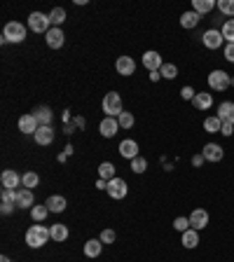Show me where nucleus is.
Instances as JSON below:
<instances>
[{"label": "nucleus", "mask_w": 234, "mask_h": 262, "mask_svg": "<svg viewBox=\"0 0 234 262\" xmlns=\"http://www.w3.org/2000/svg\"><path fill=\"white\" fill-rule=\"evenodd\" d=\"M38 183H40V176H38L35 171H26L24 173V188L33 190V188H38Z\"/></svg>", "instance_id": "nucleus-34"}, {"label": "nucleus", "mask_w": 234, "mask_h": 262, "mask_svg": "<svg viewBox=\"0 0 234 262\" xmlns=\"http://www.w3.org/2000/svg\"><path fill=\"white\" fill-rule=\"evenodd\" d=\"M220 129H223V122H220L218 115H211V117L204 120V131L206 133H220Z\"/></svg>", "instance_id": "nucleus-28"}, {"label": "nucleus", "mask_w": 234, "mask_h": 262, "mask_svg": "<svg viewBox=\"0 0 234 262\" xmlns=\"http://www.w3.org/2000/svg\"><path fill=\"white\" fill-rule=\"evenodd\" d=\"M192 106L197 108V110H209V108L213 106V96L206 94V91H199V94L192 98Z\"/></svg>", "instance_id": "nucleus-22"}, {"label": "nucleus", "mask_w": 234, "mask_h": 262, "mask_svg": "<svg viewBox=\"0 0 234 262\" xmlns=\"http://www.w3.org/2000/svg\"><path fill=\"white\" fill-rule=\"evenodd\" d=\"M28 28L33 33H45L52 28V21H50V14H42V12H31L28 16Z\"/></svg>", "instance_id": "nucleus-4"}, {"label": "nucleus", "mask_w": 234, "mask_h": 262, "mask_svg": "<svg viewBox=\"0 0 234 262\" xmlns=\"http://www.w3.org/2000/svg\"><path fill=\"white\" fill-rule=\"evenodd\" d=\"M115 68H117V73H119V75L129 77V75L136 73V61L131 57H119V59H117V64H115Z\"/></svg>", "instance_id": "nucleus-15"}, {"label": "nucleus", "mask_w": 234, "mask_h": 262, "mask_svg": "<svg viewBox=\"0 0 234 262\" xmlns=\"http://www.w3.org/2000/svg\"><path fill=\"white\" fill-rule=\"evenodd\" d=\"M73 122H75V127H80V129H82V127H84V120H82V117H75Z\"/></svg>", "instance_id": "nucleus-48"}, {"label": "nucleus", "mask_w": 234, "mask_h": 262, "mask_svg": "<svg viewBox=\"0 0 234 262\" xmlns=\"http://www.w3.org/2000/svg\"><path fill=\"white\" fill-rule=\"evenodd\" d=\"M96 190H108V180L99 178V180H96Z\"/></svg>", "instance_id": "nucleus-45"}, {"label": "nucleus", "mask_w": 234, "mask_h": 262, "mask_svg": "<svg viewBox=\"0 0 234 262\" xmlns=\"http://www.w3.org/2000/svg\"><path fill=\"white\" fill-rule=\"evenodd\" d=\"M47 213H50L47 204H35L33 208H31V218H33L35 222H42L45 218H47Z\"/></svg>", "instance_id": "nucleus-31"}, {"label": "nucleus", "mask_w": 234, "mask_h": 262, "mask_svg": "<svg viewBox=\"0 0 234 262\" xmlns=\"http://www.w3.org/2000/svg\"><path fill=\"white\" fill-rule=\"evenodd\" d=\"M117 129H119V122H117V117H106V120L99 124L101 136H106V138H113V136L117 133Z\"/></svg>", "instance_id": "nucleus-18"}, {"label": "nucleus", "mask_w": 234, "mask_h": 262, "mask_svg": "<svg viewBox=\"0 0 234 262\" xmlns=\"http://www.w3.org/2000/svg\"><path fill=\"white\" fill-rule=\"evenodd\" d=\"M33 138L38 145H52L54 143V131H52V127H40L33 133Z\"/></svg>", "instance_id": "nucleus-19"}, {"label": "nucleus", "mask_w": 234, "mask_h": 262, "mask_svg": "<svg viewBox=\"0 0 234 262\" xmlns=\"http://www.w3.org/2000/svg\"><path fill=\"white\" fill-rule=\"evenodd\" d=\"M174 227L178 229L180 234H183V232H187V229H190V218H183V215H180V218H176V220H174Z\"/></svg>", "instance_id": "nucleus-38"}, {"label": "nucleus", "mask_w": 234, "mask_h": 262, "mask_svg": "<svg viewBox=\"0 0 234 262\" xmlns=\"http://www.w3.org/2000/svg\"><path fill=\"white\" fill-rule=\"evenodd\" d=\"M73 131H75V122L66 124V129H63V133H68V136H70V133H73Z\"/></svg>", "instance_id": "nucleus-46"}, {"label": "nucleus", "mask_w": 234, "mask_h": 262, "mask_svg": "<svg viewBox=\"0 0 234 262\" xmlns=\"http://www.w3.org/2000/svg\"><path fill=\"white\" fill-rule=\"evenodd\" d=\"M223 54H225V59L230 61V64H234V45L232 42H227L225 47H223Z\"/></svg>", "instance_id": "nucleus-40"}, {"label": "nucleus", "mask_w": 234, "mask_h": 262, "mask_svg": "<svg viewBox=\"0 0 234 262\" xmlns=\"http://www.w3.org/2000/svg\"><path fill=\"white\" fill-rule=\"evenodd\" d=\"M50 21H52V28H58V26L66 21V9H63V7H54L50 12Z\"/></svg>", "instance_id": "nucleus-29"}, {"label": "nucleus", "mask_w": 234, "mask_h": 262, "mask_svg": "<svg viewBox=\"0 0 234 262\" xmlns=\"http://www.w3.org/2000/svg\"><path fill=\"white\" fill-rule=\"evenodd\" d=\"M180 96H183V101H192V98L197 96V91H194L192 87H183V89H180Z\"/></svg>", "instance_id": "nucleus-41"}, {"label": "nucleus", "mask_w": 234, "mask_h": 262, "mask_svg": "<svg viewBox=\"0 0 234 262\" xmlns=\"http://www.w3.org/2000/svg\"><path fill=\"white\" fill-rule=\"evenodd\" d=\"M101 241H103V244H115V239H117V234L115 232H113V229H103V232H101Z\"/></svg>", "instance_id": "nucleus-39"}, {"label": "nucleus", "mask_w": 234, "mask_h": 262, "mask_svg": "<svg viewBox=\"0 0 234 262\" xmlns=\"http://www.w3.org/2000/svg\"><path fill=\"white\" fill-rule=\"evenodd\" d=\"M63 155H73V145H66V147H63Z\"/></svg>", "instance_id": "nucleus-49"}, {"label": "nucleus", "mask_w": 234, "mask_h": 262, "mask_svg": "<svg viewBox=\"0 0 234 262\" xmlns=\"http://www.w3.org/2000/svg\"><path fill=\"white\" fill-rule=\"evenodd\" d=\"M126 192H129V185H126V180L113 178V180L108 183V195L113 196V199H124Z\"/></svg>", "instance_id": "nucleus-9"}, {"label": "nucleus", "mask_w": 234, "mask_h": 262, "mask_svg": "<svg viewBox=\"0 0 234 262\" xmlns=\"http://www.w3.org/2000/svg\"><path fill=\"white\" fill-rule=\"evenodd\" d=\"M201 42H204L206 49H220L225 45V38H223V33L218 31V28H209V31L201 35Z\"/></svg>", "instance_id": "nucleus-6"}, {"label": "nucleus", "mask_w": 234, "mask_h": 262, "mask_svg": "<svg viewBox=\"0 0 234 262\" xmlns=\"http://www.w3.org/2000/svg\"><path fill=\"white\" fill-rule=\"evenodd\" d=\"M218 9H220V14L234 16V0H218Z\"/></svg>", "instance_id": "nucleus-35"}, {"label": "nucleus", "mask_w": 234, "mask_h": 262, "mask_svg": "<svg viewBox=\"0 0 234 262\" xmlns=\"http://www.w3.org/2000/svg\"><path fill=\"white\" fill-rule=\"evenodd\" d=\"M50 234H52V241H58V244H61V241L68 239V227L63 222H54L50 227Z\"/></svg>", "instance_id": "nucleus-26"}, {"label": "nucleus", "mask_w": 234, "mask_h": 262, "mask_svg": "<svg viewBox=\"0 0 234 262\" xmlns=\"http://www.w3.org/2000/svg\"><path fill=\"white\" fill-rule=\"evenodd\" d=\"M220 33H223L225 42H232L234 45V19H227L225 24H223V28H220Z\"/></svg>", "instance_id": "nucleus-32"}, {"label": "nucleus", "mask_w": 234, "mask_h": 262, "mask_svg": "<svg viewBox=\"0 0 234 262\" xmlns=\"http://www.w3.org/2000/svg\"><path fill=\"white\" fill-rule=\"evenodd\" d=\"M45 42H47V47H52V49H61L63 42H66V35H63L61 28H50L47 35H45Z\"/></svg>", "instance_id": "nucleus-12"}, {"label": "nucleus", "mask_w": 234, "mask_h": 262, "mask_svg": "<svg viewBox=\"0 0 234 262\" xmlns=\"http://www.w3.org/2000/svg\"><path fill=\"white\" fill-rule=\"evenodd\" d=\"M204 162H206V159H204V155H194L192 157V166H201Z\"/></svg>", "instance_id": "nucleus-44"}, {"label": "nucleus", "mask_w": 234, "mask_h": 262, "mask_svg": "<svg viewBox=\"0 0 234 262\" xmlns=\"http://www.w3.org/2000/svg\"><path fill=\"white\" fill-rule=\"evenodd\" d=\"M180 241H183L185 248H190V251H192V248H197V244H199V232L190 227L187 232H183V239H180Z\"/></svg>", "instance_id": "nucleus-27"}, {"label": "nucleus", "mask_w": 234, "mask_h": 262, "mask_svg": "<svg viewBox=\"0 0 234 262\" xmlns=\"http://www.w3.org/2000/svg\"><path fill=\"white\" fill-rule=\"evenodd\" d=\"M230 77L232 75L225 73V70H211L209 73V87L213 91H225L230 87Z\"/></svg>", "instance_id": "nucleus-5"}, {"label": "nucleus", "mask_w": 234, "mask_h": 262, "mask_svg": "<svg viewBox=\"0 0 234 262\" xmlns=\"http://www.w3.org/2000/svg\"><path fill=\"white\" fill-rule=\"evenodd\" d=\"M38 129H40V124H38V120L33 117V113L19 117V131H21V133H35Z\"/></svg>", "instance_id": "nucleus-14"}, {"label": "nucleus", "mask_w": 234, "mask_h": 262, "mask_svg": "<svg viewBox=\"0 0 234 262\" xmlns=\"http://www.w3.org/2000/svg\"><path fill=\"white\" fill-rule=\"evenodd\" d=\"M0 183H2L5 190H14V188H19V185H24V176H19L17 171L7 169V171H2V176H0Z\"/></svg>", "instance_id": "nucleus-8"}, {"label": "nucleus", "mask_w": 234, "mask_h": 262, "mask_svg": "<svg viewBox=\"0 0 234 262\" xmlns=\"http://www.w3.org/2000/svg\"><path fill=\"white\" fill-rule=\"evenodd\" d=\"M159 73H162L164 80H174L176 75H178V66L176 64H164L162 68H159Z\"/></svg>", "instance_id": "nucleus-33"}, {"label": "nucleus", "mask_w": 234, "mask_h": 262, "mask_svg": "<svg viewBox=\"0 0 234 262\" xmlns=\"http://www.w3.org/2000/svg\"><path fill=\"white\" fill-rule=\"evenodd\" d=\"M145 169H148V159L145 157H136V159H131V171L134 173H145Z\"/></svg>", "instance_id": "nucleus-36"}, {"label": "nucleus", "mask_w": 234, "mask_h": 262, "mask_svg": "<svg viewBox=\"0 0 234 262\" xmlns=\"http://www.w3.org/2000/svg\"><path fill=\"white\" fill-rule=\"evenodd\" d=\"M201 155H204L206 162H220V159L225 157V150L218 145V143H206L204 150H201Z\"/></svg>", "instance_id": "nucleus-13"}, {"label": "nucleus", "mask_w": 234, "mask_h": 262, "mask_svg": "<svg viewBox=\"0 0 234 262\" xmlns=\"http://www.w3.org/2000/svg\"><path fill=\"white\" fill-rule=\"evenodd\" d=\"M14 204H17V208H33L35 206L33 190H28V188L17 190V199H14Z\"/></svg>", "instance_id": "nucleus-10"}, {"label": "nucleus", "mask_w": 234, "mask_h": 262, "mask_svg": "<svg viewBox=\"0 0 234 262\" xmlns=\"http://www.w3.org/2000/svg\"><path fill=\"white\" fill-rule=\"evenodd\" d=\"M119 155L124 157V159H136L138 157V143L136 140H131V138H126V140H122L119 143Z\"/></svg>", "instance_id": "nucleus-17"}, {"label": "nucleus", "mask_w": 234, "mask_h": 262, "mask_svg": "<svg viewBox=\"0 0 234 262\" xmlns=\"http://www.w3.org/2000/svg\"><path fill=\"white\" fill-rule=\"evenodd\" d=\"M33 117L38 120L40 127H52V108L50 106H38L33 110Z\"/></svg>", "instance_id": "nucleus-20"}, {"label": "nucleus", "mask_w": 234, "mask_h": 262, "mask_svg": "<svg viewBox=\"0 0 234 262\" xmlns=\"http://www.w3.org/2000/svg\"><path fill=\"white\" fill-rule=\"evenodd\" d=\"M218 117H220V122L223 124H234V101H223L220 106H218Z\"/></svg>", "instance_id": "nucleus-16"}, {"label": "nucleus", "mask_w": 234, "mask_h": 262, "mask_svg": "<svg viewBox=\"0 0 234 262\" xmlns=\"http://www.w3.org/2000/svg\"><path fill=\"white\" fill-rule=\"evenodd\" d=\"M117 122H119V129H131L136 120H134V115L131 113H122L119 117H117Z\"/></svg>", "instance_id": "nucleus-37"}, {"label": "nucleus", "mask_w": 234, "mask_h": 262, "mask_svg": "<svg viewBox=\"0 0 234 262\" xmlns=\"http://www.w3.org/2000/svg\"><path fill=\"white\" fill-rule=\"evenodd\" d=\"M220 133H223V136H232L234 133V124H223V129H220Z\"/></svg>", "instance_id": "nucleus-43"}, {"label": "nucleus", "mask_w": 234, "mask_h": 262, "mask_svg": "<svg viewBox=\"0 0 234 262\" xmlns=\"http://www.w3.org/2000/svg\"><path fill=\"white\" fill-rule=\"evenodd\" d=\"M26 40V26L19 24V21H9V24H5V31H2V45L5 42H14V45H19V42Z\"/></svg>", "instance_id": "nucleus-2"}, {"label": "nucleus", "mask_w": 234, "mask_h": 262, "mask_svg": "<svg viewBox=\"0 0 234 262\" xmlns=\"http://www.w3.org/2000/svg\"><path fill=\"white\" fill-rule=\"evenodd\" d=\"M103 113H106V117H119L124 113L122 110V98H119L117 91H108L106 94V98H103Z\"/></svg>", "instance_id": "nucleus-3"}, {"label": "nucleus", "mask_w": 234, "mask_h": 262, "mask_svg": "<svg viewBox=\"0 0 234 262\" xmlns=\"http://www.w3.org/2000/svg\"><path fill=\"white\" fill-rule=\"evenodd\" d=\"M216 7H218L216 0H192V9L197 14H209V12H213Z\"/></svg>", "instance_id": "nucleus-23"}, {"label": "nucleus", "mask_w": 234, "mask_h": 262, "mask_svg": "<svg viewBox=\"0 0 234 262\" xmlns=\"http://www.w3.org/2000/svg\"><path fill=\"white\" fill-rule=\"evenodd\" d=\"M50 239H52L50 227H45V225H31L28 232H26V244L31 248H42Z\"/></svg>", "instance_id": "nucleus-1"}, {"label": "nucleus", "mask_w": 234, "mask_h": 262, "mask_svg": "<svg viewBox=\"0 0 234 262\" xmlns=\"http://www.w3.org/2000/svg\"><path fill=\"white\" fill-rule=\"evenodd\" d=\"M143 66H145L150 73H155V70H159V68L164 66V59H162L159 52L150 49V52H145V54H143Z\"/></svg>", "instance_id": "nucleus-7"}, {"label": "nucleus", "mask_w": 234, "mask_h": 262, "mask_svg": "<svg viewBox=\"0 0 234 262\" xmlns=\"http://www.w3.org/2000/svg\"><path fill=\"white\" fill-rule=\"evenodd\" d=\"M209 225V211H204V208H194L192 213H190V227L192 229H204Z\"/></svg>", "instance_id": "nucleus-11"}, {"label": "nucleus", "mask_w": 234, "mask_h": 262, "mask_svg": "<svg viewBox=\"0 0 234 262\" xmlns=\"http://www.w3.org/2000/svg\"><path fill=\"white\" fill-rule=\"evenodd\" d=\"M230 87H234V77H230Z\"/></svg>", "instance_id": "nucleus-51"}, {"label": "nucleus", "mask_w": 234, "mask_h": 262, "mask_svg": "<svg viewBox=\"0 0 234 262\" xmlns=\"http://www.w3.org/2000/svg\"><path fill=\"white\" fill-rule=\"evenodd\" d=\"M0 262H12V260H9L7 255H2V258H0Z\"/></svg>", "instance_id": "nucleus-50"}, {"label": "nucleus", "mask_w": 234, "mask_h": 262, "mask_svg": "<svg viewBox=\"0 0 234 262\" xmlns=\"http://www.w3.org/2000/svg\"><path fill=\"white\" fill-rule=\"evenodd\" d=\"M99 176H101L103 180H108V183H110L113 178H117V176H115V166H113L110 162L99 164Z\"/></svg>", "instance_id": "nucleus-30"}, {"label": "nucleus", "mask_w": 234, "mask_h": 262, "mask_svg": "<svg viewBox=\"0 0 234 262\" xmlns=\"http://www.w3.org/2000/svg\"><path fill=\"white\" fill-rule=\"evenodd\" d=\"M159 77H162V73H159V70H155V73H150V80H152V82H159Z\"/></svg>", "instance_id": "nucleus-47"}, {"label": "nucleus", "mask_w": 234, "mask_h": 262, "mask_svg": "<svg viewBox=\"0 0 234 262\" xmlns=\"http://www.w3.org/2000/svg\"><path fill=\"white\" fill-rule=\"evenodd\" d=\"M47 208H50L52 213H63L66 211V196H61V195H52L47 201Z\"/></svg>", "instance_id": "nucleus-21"}, {"label": "nucleus", "mask_w": 234, "mask_h": 262, "mask_svg": "<svg viewBox=\"0 0 234 262\" xmlns=\"http://www.w3.org/2000/svg\"><path fill=\"white\" fill-rule=\"evenodd\" d=\"M101 251H103V241H101V239H89V241L84 244V255H87V258H99Z\"/></svg>", "instance_id": "nucleus-25"}, {"label": "nucleus", "mask_w": 234, "mask_h": 262, "mask_svg": "<svg viewBox=\"0 0 234 262\" xmlns=\"http://www.w3.org/2000/svg\"><path fill=\"white\" fill-rule=\"evenodd\" d=\"M14 206H17V204H12V201H2V206H0V211H2V215H9Z\"/></svg>", "instance_id": "nucleus-42"}, {"label": "nucleus", "mask_w": 234, "mask_h": 262, "mask_svg": "<svg viewBox=\"0 0 234 262\" xmlns=\"http://www.w3.org/2000/svg\"><path fill=\"white\" fill-rule=\"evenodd\" d=\"M199 19H201V14H197L194 9H190V12H183V14H180V26H183V28H187V31H192L194 26L199 24Z\"/></svg>", "instance_id": "nucleus-24"}]
</instances>
